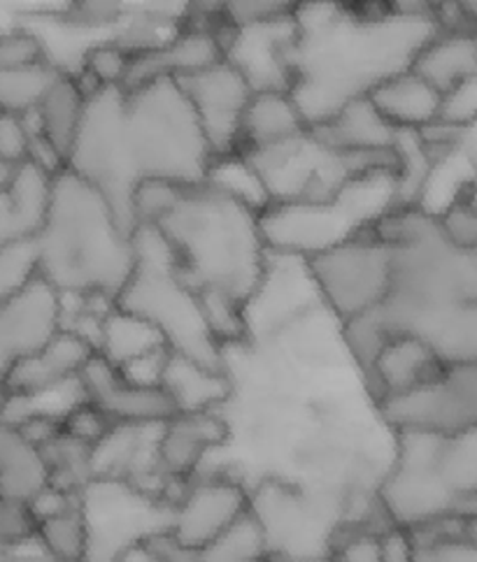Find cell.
Masks as SVG:
<instances>
[{"label": "cell", "instance_id": "1", "mask_svg": "<svg viewBox=\"0 0 477 562\" xmlns=\"http://www.w3.org/2000/svg\"><path fill=\"white\" fill-rule=\"evenodd\" d=\"M373 231L393 247V272L385 303L343 324L356 363L370 368L393 335L422 339L443 363L477 358V207L391 210Z\"/></svg>", "mask_w": 477, "mask_h": 562}, {"label": "cell", "instance_id": "2", "mask_svg": "<svg viewBox=\"0 0 477 562\" xmlns=\"http://www.w3.org/2000/svg\"><path fill=\"white\" fill-rule=\"evenodd\" d=\"M293 24L296 37L287 52L289 95L308 128L412 70L414 58L441 33L433 3H296Z\"/></svg>", "mask_w": 477, "mask_h": 562}, {"label": "cell", "instance_id": "3", "mask_svg": "<svg viewBox=\"0 0 477 562\" xmlns=\"http://www.w3.org/2000/svg\"><path fill=\"white\" fill-rule=\"evenodd\" d=\"M133 214L137 226H152L166 239L175 270L198 297H222L245 310L268 256L256 210L210 182H145L135 191Z\"/></svg>", "mask_w": 477, "mask_h": 562}, {"label": "cell", "instance_id": "4", "mask_svg": "<svg viewBox=\"0 0 477 562\" xmlns=\"http://www.w3.org/2000/svg\"><path fill=\"white\" fill-rule=\"evenodd\" d=\"M37 274L62 297H106L117 303L135 268L129 235L108 200L70 170L52 177L49 203L33 237Z\"/></svg>", "mask_w": 477, "mask_h": 562}, {"label": "cell", "instance_id": "5", "mask_svg": "<svg viewBox=\"0 0 477 562\" xmlns=\"http://www.w3.org/2000/svg\"><path fill=\"white\" fill-rule=\"evenodd\" d=\"M122 133L137 187L145 182L193 187L208 179L214 158L177 79L162 77L129 89Z\"/></svg>", "mask_w": 477, "mask_h": 562}, {"label": "cell", "instance_id": "6", "mask_svg": "<svg viewBox=\"0 0 477 562\" xmlns=\"http://www.w3.org/2000/svg\"><path fill=\"white\" fill-rule=\"evenodd\" d=\"M133 247L135 268L114 305L147 321L170 353L224 372V349L210 330L201 300L175 270L166 239L152 226H137Z\"/></svg>", "mask_w": 477, "mask_h": 562}, {"label": "cell", "instance_id": "7", "mask_svg": "<svg viewBox=\"0 0 477 562\" xmlns=\"http://www.w3.org/2000/svg\"><path fill=\"white\" fill-rule=\"evenodd\" d=\"M393 170L354 177L326 203L268 205L258 224L270 251L312 258L370 231L396 205Z\"/></svg>", "mask_w": 477, "mask_h": 562}, {"label": "cell", "instance_id": "8", "mask_svg": "<svg viewBox=\"0 0 477 562\" xmlns=\"http://www.w3.org/2000/svg\"><path fill=\"white\" fill-rule=\"evenodd\" d=\"M254 168L268 193L270 205H314L326 203L354 177L373 170L399 172V154H343L324 147L308 133L241 154Z\"/></svg>", "mask_w": 477, "mask_h": 562}, {"label": "cell", "instance_id": "9", "mask_svg": "<svg viewBox=\"0 0 477 562\" xmlns=\"http://www.w3.org/2000/svg\"><path fill=\"white\" fill-rule=\"evenodd\" d=\"M124 98L122 87H101L87 98L82 124H79L66 170L85 179L112 207L119 226L135 233L133 198L137 182L131 175L124 151Z\"/></svg>", "mask_w": 477, "mask_h": 562}, {"label": "cell", "instance_id": "10", "mask_svg": "<svg viewBox=\"0 0 477 562\" xmlns=\"http://www.w3.org/2000/svg\"><path fill=\"white\" fill-rule=\"evenodd\" d=\"M306 260L324 307L341 324L385 303L391 286L393 247L373 228Z\"/></svg>", "mask_w": 477, "mask_h": 562}, {"label": "cell", "instance_id": "11", "mask_svg": "<svg viewBox=\"0 0 477 562\" xmlns=\"http://www.w3.org/2000/svg\"><path fill=\"white\" fill-rule=\"evenodd\" d=\"M380 416L393 432L450 437L477 428V358L445 363L420 389L385 400Z\"/></svg>", "mask_w": 477, "mask_h": 562}, {"label": "cell", "instance_id": "12", "mask_svg": "<svg viewBox=\"0 0 477 562\" xmlns=\"http://www.w3.org/2000/svg\"><path fill=\"white\" fill-rule=\"evenodd\" d=\"M203 128L212 158L237 154L243 114L254 95L245 75L226 58L177 79Z\"/></svg>", "mask_w": 477, "mask_h": 562}, {"label": "cell", "instance_id": "13", "mask_svg": "<svg viewBox=\"0 0 477 562\" xmlns=\"http://www.w3.org/2000/svg\"><path fill=\"white\" fill-rule=\"evenodd\" d=\"M252 507L245 484L224 474H198L175 502L168 535L180 547L203 551Z\"/></svg>", "mask_w": 477, "mask_h": 562}, {"label": "cell", "instance_id": "14", "mask_svg": "<svg viewBox=\"0 0 477 562\" xmlns=\"http://www.w3.org/2000/svg\"><path fill=\"white\" fill-rule=\"evenodd\" d=\"M62 295L40 274L0 305V386L19 363L62 333Z\"/></svg>", "mask_w": 477, "mask_h": 562}, {"label": "cell", "instance_id": "15", "mask_svg": "<svg viewBox=\"0 0 477 562\" xmlns=\"http://www.w3.org/2000/svg\"><path fill=\"white\" fill-rule=\"evenodd\" d=\"M79 386L87 403L101 409L114 426H162L177 414L164 386L135 384L98 353L79 372Z\"/></svg>", "mask_w": 477, "mask_h": 562}, {"label": "cell", "instance_id": "16", "mask_svg": "<svg viewBox=\"0 0 477 562\" xmlns=\"http://www.w3.org/2000/svg\"><path fill=\"white\" fill-rule=\"evenodd\" d=\"M231 439L222 409L180 412L158 430V470L175 486H187L201 472L210 453L222 451Z\"/></svg>", "mask_w": 477, "mask_h": 562}, {"label": "cell", "instance_id": "17", "mask_svg": "<svg viewBox=\"0 0 477 562\" xmlns=\"http://www.w3.org/2000/svg\"><path fill=\"white\" fill-rule=\"evenodd\" d=\"M296 37L293 12L275 22L231 29L224 35V58L245 75L252 91H287V52Z\"/></svg>", "mask_w": 477, "mask_h": 562}, {"label": "cell", "instance_id": "18", "mask_svg": "<svg viewBox=\"0 0 477 562\" xmlns=\"http://www.w3.org/2000/svg\"><path fill=\"white\" fill-rule=\"evenodd\" d=\"M224 61V35L210 26H187L164 45L133 56L124 91L152 82V79H180L185 75Z\"/></svg>", "mask_w": 477, "mask_h": 562}, {"label": "cell", "instance_id": "19", "mask_svg": "<svg viewBox=\"0 0 477 562\" xmlns=\"http://www.w3.org/2000/svg\"><path fill=\"white\" fill-rule=\"evenodd\" d=\"M96 356V351L77 335L62 330L35 356L19 363L0 386V397L37 400L47 393L62 391L79 379V372Z\"/></svg>", "mask_w": 477, "mask_h": 562}, {"label": "cell", "instance_id": "20", "mask_svg": "<svg viewBox=\"0 0 477 562\" xmlns=\"http://www.w3.org/2000/svg\"><path fill=\"white\" fill-rule=\"evenodd\" d=\"M445 363L426 342L410 335H393L375 356L370 370V393L377 407L396 395L426 384Z\"/></svg>", "mask_w": 477, "mask_h": 562}, {"label": "cell", "instance_id": "21", "mask_svg": "<svg viewBox=\"0 0 477 562\" xmlns=\"http://www.w3.org/2000/svg\"><path fill=\"white\" fill-rule=\"evenodd\" d=\"M52 177L33 164L19 166L8 189L0 191V251L33 239L43 226Z\"/></svg>", "mask_w": 477, "mask_h": 562}, {"label": "cell", "instance_id": "22", "mask_svg": "<svg viewBox=\"0 0 477 562\" xmlns=\"http://www.w3.org/2000/svg\"><path fill=\"white\" fill-rule=\"evenodd\" d=\"M399 133L375 112L368 98L356 100L329 122L312 126L310 135L324 147L343 154L393 151Z\"/></svg>", "mask_w": 477, "mask_h": 562}, {"label": "cell", "instance_id": "23", "mask_svg": "<svg viewBox=\"0 0 477 562\" xmlns=\"http://www.w3.org/2000/svg\"><path fill=\"white\" fill-rule=\"evenodd\" d=\"M368 100L396 131H422L439 119L443 95L420 75L408 70L373 89Z\"/></svg>", "mask_w": 477, "mask_h": 562}, {"label": "cell", "instance_id": "24", "mask_svg": "<svg viewBox=\"0 0 477 562\" xmlns=\"http://www.w3.org/2000/svg\"><path fill=\"white\" fill-rule=\"evenodd\" d=\"M308 131L306 119L287 91H256L243 114L237 154L280 145Z\"/></svg>", "mask_w": 477, "mask_h": 562}, {"label": "cell", "instance_id": "25", "mask_svg": "<svg viewBox=\"0 0 477 562\" xmlns=\"http://www.w3.org/2000/svg\"><path fill=\"white\" fill-rule=\"evenodd\" d=\"M424 435L435 488L443 495L450 514L456 499L477 493V428L450 437Z\"/></svg>", "mask_w": 477, "mask_h": 562}, {"label": "cell", "instance_id": "26", "mask_svg": "<svg viewBox=\"0 0 477 562\" xmlns=\"http://www.w3.org/2000/svg\"><path fill=\"white\" fill-rule=\"evenodd\" d=\"M162 386L173 397L177 414L222 409L231 397V379L226 372L206 370L175 353L166 358Z\"/></svg>", "mask_w": 477, "mask_h": 562}, {"label": "cell", "instance_id": "27", "mask_svg": "<svg viewBox=\"0 0 477 562\" xmlns=\"http://www.w3.org/2000/svg\"><path fill=\"white\" fill-rule=\"evenodd\" d=\"M85 108L87 93L79 87L77 77L64 70L33 112L40 135L47 139L64 160H68V154L73 149L79 124H82Z\"/></svg>", "mask_w": 477, "mask_h": 562}, {"label": "cell", "instance_id": "28", "mask_svg": "<svg viewBox=\"0 0 477 562\" xmlns=\"http://www.w3.org/2000/svg\"><path fill=\"white\" fill-rule=\"evenodd\" d=\"M412 72L420 75L441 95L468 75L477 72V40L466 33L441 31L414 58Z\"/></svg>", "mask_w": 477, "mask_h": 562}, {"label": "cell", "instance_id": "29", "mask_svg": "<svg viewBox=\"0 0 477 562\" xmlns=\"http://www.w3.org/2000/svg\"><path fill=\"white\" fill-rule=\"evenodd\" d=\"M45 488L43 458L0 414V499L31 502Z\"/></svg>", "mask_w": 477, "mask_h": 562}, {"label": "cell", "instance_id": "30", "mask_svg": "<svg viewBox=\"0 0 477 562\" xmlns=\"http://www.w3.org/2000/svg\"><path fill=\"white\" fill-rule=\"evenodd\" d=\"M35 541L56 562H87L89 530L82 497L66 495L54 509L40 514Z\"/></svg>", "mask_w": 477, "mask_h": 562}, {"label": "cell", "instance_id": "31", "mask_svg": "<svg viewBox=\"0 0 477 562\" xmlns=\"http://www.w3.org/2000/svg\"><path fill=\"white\" fill-rule=\"evenodd\" d=\"M164 349H168L164 337L158 335L147 321L114 305L103 321L101 345H98L96 353L106 358L117 370H124L133 366L135 360L147 358Z\"/></svg>", "mask_w": 477, "mask_h": 562}, {"label": "cell", "instance_id": "32", "mask_svg": "<svg viewBox=\"0 0 477 562\" xmlns=\"http://www.w3.org/2000/svg\"><path fill=\"white\" fill-rule=\"evenodd\" d=\"M198 555L203 562H266L270 547L262 520L249 507L245 516L237 518L203 551H198Z\"/></svg>", "mask_w": 477, "mask_h": 562}, {"label": "cell", "instance_id": "33", "mask_svg": "<svg viewBox=\"0 0 477 562\" xmlns=\"http://www.w3.org/2000/svg\"><path fill=\"white\" fill-rule=\"evenodd\" d=\"M62 72L64 68L54 61L33 68L0 70V112L19 116L35 112L40 100H43Z\"/></svg>", "mask_w": 477, "mask_h": 562}, {"label": "cell", "instance_id": "34", "mask_svg": "<svg viewBox=\"0 0 477 562\" xmlns=\"http://www.w3.org/2000/svg\"><path fill=\"white\" fill-rule=\"evenodd\" d=\"M133 64V54H129L114 40L93 43L87 47L82 58V72L96 87H124L129 68Z\"/></svg>", "mask_w": 477, "mask_h": 562}, {"label": "cell", "instance_id": "35", "mask_svg": "<svg viewBox=\"0 0 477 562\" xmlns=\"http://www.w3.org/2000/svg\"><path fill=\"white\" fill-rule=\"evenodd\" d=\"M43 37L29 29H10L0 33V70L33 68L49 64Z\"/></svg>", "mask_w": 477, "mask_h": 562}, {"label": "cell", "instance_id": "36", "mask_svg": "<svg viewBox=\"0 0 477 562\" xmlns=\"http://www.w3.org/2000/svg\"><path fill=\"white\" fill-rule=\"evenodd\" d=\"M37 274V260L33 239L12 245L0 251V305L22 291L29 281Z\"/></svg>", "mask_w": 477, "mask_h": 562}, {"label": "cell", "instance_id": "37", "mask_svg": "<svg viewBox=\"0 0 477 562\" xmlns=\"http://www.w3.org/2000/svg\"><path fill=\"white\" fill-rule=\"evenodd\" d=\"M112 420L101 409H96L91 403H87V400H79L77 405H73L62 416V432L82 441V445L91 449L112 430Z\"/></svg>", "mask_w": 477, "mask_h": 562}, {"label": "cell", "instance_id": "38", "mask_svg": "<svg viewBox=\"0 0 477 562\" xmlns=\"http://www.w3.org/2000/svg\"><path fill=\"white\" fill-rule=\"evenodd\" d=\"M439 122L459 131L477 124V72L462 79L443 95Z\"/></svg>", "mask_w": 477, "mask_h": 562}, {"label": "cell", "instance_id": "39", "mask_svg": "<svg viewBox=\"0 0 477 562\" xmlns=\"http://www.w3.org/2000/svg\"><path fill=\"white\" fill-rule=\"evenodd\" d=\"M293 8L296 3H282V0H241V3L222 5V12L231 29H243L289 16Z\"/></svg>", "mask_w": 477, "mask_h": 562}, {"label": "cell", "instance_id": "40", "mask_svg": "<svg viewBox=\"0 0 477 562\" xmlns=\"http://www.w3.org/2000/svg\"><path fill=\"white\" fill-rule=\"evenodd\" d=\"M29 145H31V128L26 122V114H10L0 112V158L5 164L19 168L29 160Z\"/></svg>", "mask_w": 477, "mask_h": 562}, {"label": "cell", "instance_id": "41", "mask_svg": "<svg viewBox=\"0 0 477 562\" xmlns=\"http://www.w3.org/2000/svg\"><path fill=\"white\" fill-rule=\"evenodd\" d=\"M414 562H477V547L464 539L414 541Z\"/></svg>", "mask_w": 477, "mask_h": 562}, {"label": "cell", "instance_id": "42", "mask_svg": "<svg viewBox=\"0 0 477 562\" xmlns=\"http://www.w3.org/2000/svg\"><path fill=\"white\" fill-rule=\"evenodd\" d=\"M141 551L152 560V562H203L198 551H191L187 547H180L168 532H158L147 537Z\"/></svg>", "mask_w": 477, "mask_h": 562}, {"label": "cell", "instance_id": "43", "mask_svg": "<svg viewBox=\"0 0 477 562\" xmlns=\"http://www.w3.org/2000/svg\"><path fill=\"white\" fill-rule=\"evenodd\" d=\"M382 562H414V541L406 528L393 526L380 537Z\"/></svg>", "mask_w": 477, "mask_h": 562}, {"label": "cell", "instance_id": "44", "mask_svg": "<svg viewBox=\"0 0 477 562\" xmlns=\"http://www.w3.org/2000/svg\"><path fill=\"white\" fill-rule=\"evenodd\" d=\"M459 151L466 160V166L470 170V177H473V187H470V198L466 205H475L477 207V124L466 128L464 135H462V143H459ZM462 205V203H459Z\"/></svg>", "mask_w": 477, "mask_h": 562}, {"label": "cell", "instance_id": "45", "mask_svg": "<svg viewBox=\"0 0 477 562\" xmlns=\"http://www.w3.org/2000/svg\"><path fill=\"white\" fill-rule=\"evenodd\" d=\"M450 514L462 516V518H477V493H470V495H464L456 499Z\"/></svg>", "mask_w": 477, "mask_h": 562}, {"label": "cell", "instance_id": "46", "mask_svg": "<svg viewBox=\"0 0 477 562\" xmlns=\"http://www.w3.org/2000/svg\"><path fill=\"white\" fill-rule=\"evenodd\" d=\"M462 539L477 547V518H462Z\"/></svg>", "mask_w": 477, "mask_h": 562}, {"label": "cell", "instance_id": "47", "mask_svg": "<svg viewBox=\"0 0 477 562\" xmlns=\"http://www.w3.org/2000/svg\"><path fill=\"white\" fill-rule=\"evenodd\" d=\"M14 172H16V168L10 166V164H5V160L0 158V191L10 187V182L14 179Z\"/></svg>", "mask_w": 477, "mask_h": 562}, {"label": "cell", "instance_id": "48", "mask_svg": "<svg viewBox=\"0 0 477 562\" xmlns=\"http://www.w3.org/2000/svg\"><path fill=\"white\" fill-rule=\"evenodd\" d=\"M475 40H477V35H475Z\"/></svg>", "mask_w": 477, "mask_h": 562}]
</instances>
